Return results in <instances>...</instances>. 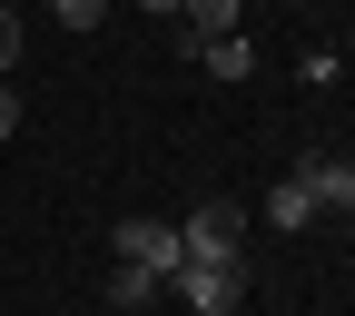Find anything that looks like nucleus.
Segmentation results:
<instances>
[{"label": "nucleus", "instance_id": "obj_1", "mask_svg": "<svg viewBox=\"0 0 355 316\" xmlns=\"http://www.w3.org/2000/svg\"><path fill=\"white\" fill-rule=\"evenodd\" d=\"M168 287H178V297H188L198 316H227V306L247 297V267H237V257H188V267H178V277H168Z\"/></svg>", "mask_w": 355, "mask_h": 316}, {"label": "nucleus", "instance_id": "obj_2", "mask_svg": "<svg viewBox=\"0 0 355 316\" xmlns=\"http://www.w3.org/2000/svg\"><path fill=\"white\" fill-rule=\"evenodd\" d=\"M109 247H119L128 267H148V277H158V287L178 277V267H188V247H178V228H158V217H128V228H119Z\"/></svg>", "mask_w": 355, "mask_h": 316}, {"label": "nucleus", "instance_id": "obj_3", "mask_svg": "<svg viewBox=\"0 0 355 316\" xmlns=\"http://www.w3.org/2000/svg\"><path fill=\"white\" fill-rule=\"evenodd\" d=\"M237 238H247V208H237V198H207L188 228H178V247H188V257H237Z\"/></svg>", "mask_w": 355, "mask_h": 316}, {"label": "nucleus", "instance_id": "obj_4", "mask_svg": "<svg viewBox=\"0 0 355 316\" xmlns=\"http://www.w3.org/2000/svg\"><path fill=\"white\" fill-rule=\"evenodd\" d=\"M198 60H207L217 79H247V69H257V40H247V30H217V40H198Z\"/></svg>", "mask_w": 355, "mask_h": 316}, {"label": "nucleus", "instance_id": "obj_5", "mask_svg": "<svg viewBox=\"0 0 355 316\" xmlns=\"http://www.w3.org/2000/svg\"><path fill=\"white\" fill-rule=\"evenodd\" d=\"M266 217H277V228H316V188H306V178H277V188H266Z\"/></svg>", "mask_w": 355, "mask_h": 316}, {"label": "nucleus", "instance_id": "obj_6", "mask_svg": "<svg viewBox=\"0 0 355 316\" xmlns=\"http://www.w3.org/2000/svg\"><path fill=\"white\" fill-rule=\"evenodd\" d=\"M296 178L316 188V208H345V198H355V168H345V158H306Z\"/></svg>", "mask_w": 355, "mask_h": 316}, {"label": "nucleus", "instance_id": "obj_7", "mask_svg": "<svg viewBox=\"0 0 355 316\" xmlns=\"http://www.w3.org/2000/svg\"><path fill=\"white\" fill-rule=\"evenodd\" d=\"M237 10H247V0H178V20H188L198 40H217V30H237Z\"/></svg>", "mask_w": 355, "mask_h": 316}, {"label": "nucleus", "instance_id": "obj_8", "mask_svg": "<svg viewBox=\"0 0 355 316\" xmlns=\"http://www.w3.org/2000/svg\"><path fill=\"white\" fill-rule=\"evenodd\" d=\"M148 297H158V277H148V267H128V257H119V277H109V306H128V316H139Z\"/></svg>", "mask_w": 355, "mask_h": 316}, {"label": "nucleus", "instance_id": "obj_9", "mask_svg": "<svg viewBox=\"0 0 355 316\" xmlns=\"http://www.w3.org/2000/svg\"><path fill=\"white\" fill-rule=\"evenodd\" d=\"M50 10H60L69 30H99V20H109V0H50Z\"/></svg>", "mask_w": 355, "mask_h": 316}, {"label": "nucleus", "instance_id": "obj_10", "mask_svg": "<svg viewBox=\"0 0 355 316\" xmlns=\"http://www.w3.org/2000/svg\"><path fill=\"white\" fill-rule=\"evenodd\" d=\"M10 60H20V10L0 0V69H10Z\"/></svg>", "mask_w": 355, "mask_h": 316}, {"label": "nucleus", "instance_id": "obj_11", "mask_svg": "<svg viewBox=\"0 0 355 316\" xmlns=\"http://www.w3.org/2000/svg\"><path fill=\"white\" fill-rule=\"evenodd\" d=\"M10 128H20V89L0 79V139H10Z\"/></svg>", "mask_w": 355, "mask_h": 316}, {"label": "nucleus", "instance_id": "obj_12", "mask_svg": "<svg viewBox=\"0 0 355 316\" xmlns=\"http://www.w3.org/2000/svg\"><path fill=\"white\" fill-rule=\"evenodd\" d=\"M139 10H178V0H139Z\"/></svg>", "mask_w": 355, "mask_h": 316}, {"label": "nucleus", "instance_id": "obj_13", "mask_svg": "<svg viewBox=\"0 0 355 316\" xmlns=\"http://www.w3.org/2000/svg\"><path fill=\"white\" fill-rule=\"evenodd\" d=\"M345 168H355V158H345ZM345 208H355V198H345Z\"/></svg>", "mask_w": 355, "mask_h": 316}]
</instances>
